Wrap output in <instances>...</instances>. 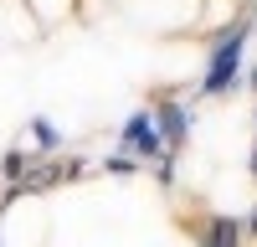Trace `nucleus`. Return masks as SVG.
I'll return each instance as SVG.
<instances>
[{
	"mask_svg": "<svg viewBox=\"0 0 257 247\" xmlns=\"http://www.w3.org/2000/svg\"><path fill=\"white\" fill-rule=\"evenodd\" d=\"M247 52H252V16L237 11L226 26L206 41V67H201V82L190 88V103H206V98H226L242 88L247 77Z\"/></svg>",
	"mask_w": 257,
	"mask_h": 247,
	"instance_id": "f257e3e1",
	"label": "nucleus"
},
{
	"mask_svg": "<svg viewBox=\"0 0 257 247\" xmlns=\"http://www.w3.org/2000/svg\"><path fill=\"white\" fill-rule=\"evenodd\" d=\"M149 118H155V134L165 144V155H175L190 144V124H196V108H190V98L170 93V88H155L149 93Z\"/></svg>",
	"mask_w": 257,
	"mask_h": 247,
	"instance_id": "f03ea898",
	"label": "nucleus"
},
{
	"mask_svg": "<svg viewBox=\"0 0 257 247\" xmlns=\"http://www.w3.org/2000/svg\"><path fill=\"white\" fill-rule=\"evenodd\" d=\"M185 232L196 247H247L242 237V216H226V211H201V216H185Z\"/></svg>",
	"mask_w": 257,
	"mask_h": 247,
	"instance_id": "7ed1b4c3",
	"label": "nucleus"
},
{
	"mask_svg": "<svg viewBox=\"0 0 257 247\" xmlns=\"http://www.w3.org/2000/svg\"><path fill=\"white\" fill-rule=\"evenodd\" d=\"M118 150L134 155L139 165H155V160L165 155V144H160V134H155V118H149V108L128 113V118L118 124Z\"/></svg>",
	"mask_w": 257,
	"mask_h": 247,
	"instance_id": "20e7f679",
	"label": "nucleus"
},
{
	"mask_svg": "<svg viewBox=\"0 0 257 247\" xmlns=\"http://www.w3.org/2000/svg\"><path fill=\"white\" fill-rule=\"evenodd\" d=\"M26 139H31L36 155H62V129H57L52 118H41V113L26 124Z\"/></svg>",
	"mask_w": 257,
	"mask_h": 247,
	"instance_id": "39448f33",
	"label": "nucleus"
},
{
	"mask_svg": "<svg viewBox=\"0 0 257 247\" xmlns=\"http://www.w3.org/2000/svg\"><path fill=\"white\" fill-rule=\"evenodd\" d=\"M98 170H103V175H118V180H128V175L139 170V160H134V155H123V150H113L108 160L98 165Z\"/></svg>",
	"mask_w": 257,
	"mask_h": 247,
	"instance_id": "423d86ee",
	"label": "nucleus"
},
{
	"mask_svg": "<svg viewBox=\"0 0 257 247\" xmlns=\"http://www.w3.org/2000/svg\"><path fill=\"white\" fill-rule=\"evenodd\" d=\"M149 170H155V180H160L165 191H170V185H175V155H160L155 165H149Z\"/></svg>",
	"mask_w": 257,
	"mask_h": 247,
	"instance_id": "0eeeda50",
	"label": "nucleus"
},
{
	"mask_svg": "<svg viewBox=\"0 0 257 247\" xmlns=\"http://www.w3.org/2000/svg\"><path fill=\"white\" fill-rule=\"evenodd\" d=\"M242 237H247V247H252V242H257V206H252V211H247V216H242Z\"/></svg>",
	"mask_w": 257,
	"mask_h": 247,
	"instance_id": "6e6552de",
	"label": "nucleus"
},
{
	"mask_svg": "<svg viewBox=\"0 0 257 247\" xmlns=\"http://www.w3.org/2000/svg\"><path fill=\"white\" fill-rule=\"evenodd\" d=\"M247 88L257 93V57H252V67H247Z\"/></svg>",
	"mask_w": 257,
	"mask_h": 247,
	"instance_id": "1a4fd4ad",
	"label": "nucleus"
},
{
	"mask_svg": "<svg viewBox=\"0 0 257 247\" xmlns=\"http://www.w3.org/2000/svg\"><path fill=\"white\" fill-rule=\"evenodd\" d=\"M252 180H257V139H252Z\"/></svg>",
	"mask_w": 257,
	"mask_h": 247,
	"instance_id": "9d476101",
	"label": "nucleus"
}]
</instances>
